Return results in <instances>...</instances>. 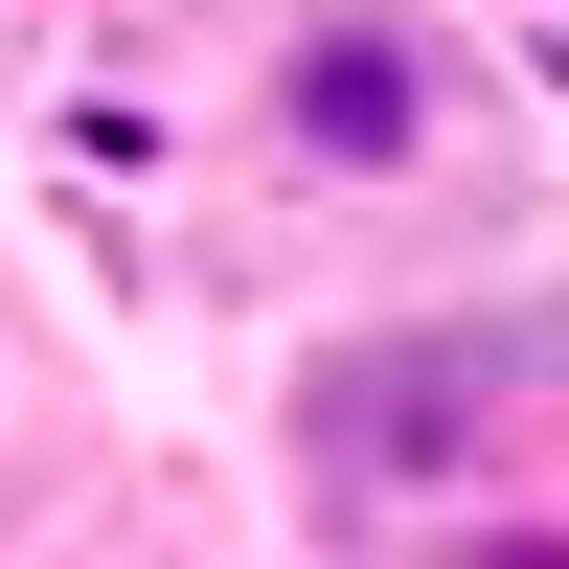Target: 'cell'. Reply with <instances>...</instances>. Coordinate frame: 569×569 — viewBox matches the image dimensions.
Returning a JSON list of instances; mask_svg holds the SVG:
<instances>
[{
	"mask_svg": "<svg viewBox=\"0 0 569 569\" xmlns=\"http://www.w3.org/2000/svg\"><path fill=\"white\" fill-rule=\"evenodd\" d=\"M547 342H501V319H388V342H319L297 365V479L342 501V525H433V479H479L501 410H525Z\"/></svg>",
	"mask_w": 569,
	"mask_h": 569,
	"instance_id": "6da1fadb",
	"label": "cell"
},
{
	"mask_svg": "<svg viewBox=\"0 0 569 569\" xmlns=\"http://www.w3.org/2000/svg\"><path fill=\"white\" fill-rule=\"evenodd\" d=\"M251 137L297 182H410L456 137V46L410 23V0H297L273 23V69H251Z\"/></svg>",
	"mask_w": 569,
	"mask_h": 569,
	"instance_id": "7a4b0ae2",
	"label": "cell"
}]
</instances>
